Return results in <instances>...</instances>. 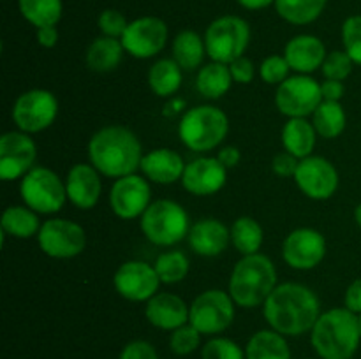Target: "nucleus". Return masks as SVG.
<instances>
[{
  "label": "nucleus",
  "mask_w": 361,
  "mask_h": 359,
  "mask_svg": "<svg viewBox=\"0 0 361 359\" xmlns=\"http://www.w3.org/2000/svg\"><path fill=\"white\" fill-rule=\"evenodd\" d=\"M321 102V83L307 74L289 76L275 92V106L288 118H309Z\"/></svg>",
  "instance_id": "9b49d317"
},
{
  "label": "nucleus",
  "mask_w": 361,
  "mask_h": 359,
  "mask_svg": "<svg viewBox=\"0 0 361 359\" xmlns=\"http://www.w3.org/2000/svg\"><path fill=\"white\" fill-rule=\"evenodd\" d=\"M2 232L18 239L34 238L41 231V220L39 213L28 208L27 204H16L9 206L2 215Z\"/></svg>",
  "instance_id": "cd10ccee"
},
{
  "label": "nucleus",
  "mask_w": 361,
  "mask_h": 359,
  "mask_svg": "<svg viewBox=\"0 0 361 359\" xmlns=\"http://www.w3.org/2000/svg\"><path fill=\"white\" fill-rule=\"evenodd\" d=\"M59 116V101L53 92L32 88L18 95L13 106V122L18 130L37 134L49 129Z\"/></svg>",
  "instance_id": "9d476101"
},
{
  "label": "nucleus",
  "mask_w": 361,
  "mask_h": 359,
  "mask_svg": "<svg viewBox=\"0 0 361 359\" xmlns=\"http://www.w3.org/2000/svg\"><path fill=\"white\" fill-rule=\"evenodd\" d=\"M37 160V144L30 134L9 130L0 137V178L4 182L21 180Z\"/></svg>",
  "instance_id": "2eb2a0df"
},
{
  "label": "nucleus",
  "mask_w": 361,
  "mask_h": 359,
  "mask_svg": "<svg viewBox=\"0 0 361 359\" xmlns=\"http://www.w3.org/2000/svg\"><path fill=\"white\" fill-rule=\"evenodd\" d=\"M321 94H323V101L341 102L342 97H344V94H345L344 81L326 80L324 83H321Z\"/></svg>",
  "instance_id": "de8ad7c7"
},
{
  "label": "nucleus",
  "mask_w": 361,
  "mask_h": 359,
  "mask_svg": "<svg viewBox=\"0 0 361 359\" xmlns=\"http://www.w3.org/2000/svg\"><path fill=\"white\" fill-rule=\"evenodd\" d=\"M185 165L178 151L171 148H155L143 155L140 169L148 182L157 185H171L182 180Z\"/></svg>",
  "instance_id": "b1692460"
},
{
  "label": "nucleus",
  "mask_w": 361,
  "mask_h": 359,
  "mask_svg": "<svg viewBox=\"0 0 361 359\" xmlns=\"http://www.w3.org/2000/svg\"><path fill=\"white\" fill-rule=\"evenodd\" d=\"M182 67L173 58H161L148 70V87L157 97H171L182 87Z\"/></svg>",
  "instance_id": "7c9ffc66"
},
{
  "label": "nucleus",
  "mask_w": 361,
  "mask_h": 359,
  "mask_svg": "<svg viewBox=\"0 0 361 359\" xmlns=\"http://www.w3.org/2000/svg\"><path fill=\"white\" fill-rule=\"evenodd\" d=\"M171 51L173 60L182 67V70H196L207 55L204 37L194 30L178 32L173 39Z\"/></svg>",
  "instance_id": "c85d7f7f"
},
{
  "label": "nucleus",
  "mask_w": 361,
  "mask_h": 359,
  "mask_svg": "<svg viewBox=\"0 0 361 359\" xmlns=\"http://www.w3.org/2000/svg\"><path fill=\"white\" fill-rule=\"evenodd\" d=\"M328 51L324 42L317 35L300 34L288 41L284 48V56L288 60L291 70L298 74H310L323 67Z\"/></svg>",
  "instance_id": "5701e85b"
},
{
  "label": "nucleus",
  "mask_w": 361,
  "mask_h": 359,
  "mask_svg": "<svg viewBox=\"0 0 361 359\" xmlns=\"http://www.w3.org/2000/svg\"><path fill=\"white\" fill-rule=\"evenodd\" d=\"M180 182L183 189L192 196H214L228 182V169L217 157H197L185 165Z\"/></svg>",
  "instance_id": "6ab92c4d"
},
{
  "label": "nucleus",
  "mask_w": 361,
  "mask_h": 359,
  "mask_svg": "<svg viewBox=\"0 0 361 359\" xmlns=\"http://www.w3.org/2000/svg\"><path fill=\"white\" fill-rule=\"evenodd\" d=\"M310 344L319 359H353L361 344L360 317L345 306L326 310L310 331Z\"/></svg>",
  "instance_id": "7ed1b4c3"
},
{
  "label": "nucleus",
  "mask_w": 361,
  "mask_h": 359,
  "mask_svg": "<svg viewBox=\"0 0 361 359\" xmlns=\"http://www.w3.org/2000/svg\"><path fill=\"white\" fill-rule=\"evenodd\" d=\"M190 250L201 257H217L231 243V231L219 218H201L190 225L187 236Z\"/></svg>",
  "instance_id": "4be33fe9"
},
{
  "label": "nucleus",
  "mask_w": 361,
  "mask_h": 359,
  "mask_svg": "<svg viewBox=\"0 0 361 359\" xmlns=\"http://www.w3.org/2000/svg\"><path fill=\"white\" fill-rule=\"evenodd\" d=\"M344 306L356 315H361V278H356L349 284L344 294Z\"/></svg>",
  "instance_id": "49530a36"
},
{
  "label": "nucleus",
  "mask_w": 361,
  "mask_h": 359,
  "mask_svg": "<svg viewBox=\"0 0 361 359\" xmlns=\"http://www.w3.org/2000/svg\"><path fill=\"white\" fill-rule=\"evenodd\" d=\"M154 267L162 284L173 285L185 280L187 275H189L190 264L183 252H180V250H168V252H162L155 259Z\"/></svg>",
  "instance_id": "c9c22d12"
},
{
  "label": "nucleus",
  "mask_w": 361,
  "mask_h": 359,
  "mask_svg": "<svg viewBox=\"0 0 361 359\" xmlns=\"http://www.w3.org/2000/svg\"><path fill=\"white\" fill-rule=\"evenodd\" d=\"M20 196L23 204L39 215L59 213L67 199L66 180L60 178L53 169L35 165L20 182Z\"/></svg>",
  "instance_id": "6e6552de"
},
{
  "label": "nucleus",
  "mask_w": 361,
  "mask_h": 359,
  "mask_svg": "<svg viewBox=\"0 0 361 359\" xmlns=\"http://www.w3.org/2000/svg\"><path fill=\"white\" fill-rule=\"evenodd\" d=\"M35 238L42 253L51 259H73L87 246L85 229L69 218L56 217L42 222L41 231Z\"/></svg>",
  "instance_id": "f8f14e48"
},
{
  "label": "nucleus",
  "mask_w": 361,
  "mask_h": 359,
  "mask_svg": "<svg viewBox=\"0 0 361 359\" xmlns=\"http://www.w3.org/2000/svg\"><path fill=\"white\" fill-rule=\"evenodd\" d=\"M229 231H231V245L242 256L257 253L263 246L264 231L256 218L238 217L233 222Z\"/></svg>",
  "instance_id": "2f4dec72"
},
{
  "label": "nucleus",
  "mask_w": 361,
  "mask_h": 359,
  "mask_svg": "<svg viewBox=\"0 0 361 359\" xmlns=\"http://www.w3.org/2000/svg\"><path fill=\"white\" fill-rule=\"evenodd\" d=\"M233 83L235 81H233L228 63L210 62L197 70L196 90L204 99H210V101L221 99L222 95L228 94Z\"/></svg>",
  "instance_id": "c756f323"
},
{
  "label": "nucleus",
  "mask_w": 361,
  "mask_h": 359,
  "mask_svg": "<svg viewBox=\"0 0 361 359\" xmlns=\"http://www.w3.org/2000/svg\"><path fill=\"white\" fill-rule=\"evenodd\" d=\"M101 176L92 164H74L66 176L67 199L80 210H92L101 199Z\"/></svg>",
  "instance_id": "aec40b11"
},
{
  "label": "nucleus",
  "mask_w": 361,
  "mask_h": 359,
  "mask_svg": "<svg viewBox=\"0 0 361 359\" xmlns=\"http://www.w3.org/2000/svg\"><path fill=\"white\" fill-rule=\"evenodd\" d=\"M342 44L355 65H361V14H353L342 23Z\"/></svg>",
  "instance_id": "58836bf2"
},
{
  "label": "nucleus",
  "mask_w": 361,
  "mask_h": 359,
  "mask_svg": "<svg viewBox=\"0 0 361 359\" xmlns=\"http://www.w3.org/2000/svg\"><path fill=\"white\" fill-rule=\"evenodd\" d=\"M300 158L291 155L289 151H281L271 160V171L281 178H295V172L298 169Z\"/></svg>",
  "instance_id": "a18cd8bd"
},
{
  "label": "nucleus",
  "mask_w": 361,
  "mask_h": 359,
  "mask_svg": "<svg viewBox=\"0 0 361 359\" xmlns=\"http://www.w3.org/2000/svg\"><path fill=\"white\" fill-rule=\"evenodd\" d=\"M328 0H275L279 16L291 25H310L324 13Z\"/></svg>",
  "instance_id": "72a5a7b5"
},
{
  "label": "nucleus",
  "mask_w": 361,
  "mask_h": 359,
  "mask_svg": "<svg viewBox=\"0 0 361 359\" xmlns=\"http://www.w3.org/2000/svg\"><path fill=\"white\" fill-rule=\"evenodd\" d=\"M312 125L316 129L317 136L324 137V139L338 137L345 130V125H348L344 106L341 102L323 101L314 111Z\"/></svg>",
  "instance_id": "473e14b6"
},
{
  "label": "nucleus",
  "mask_w": 361,
  "mask_h": 359,
  "mask_svg": "<svg viewBox=\"0 0 361 359\" xmlns=\"http://www.w3.org/2000/svg\"><path fill=\"white\" fill-rule=\"evenodd\" d=\"M140 225L148 241L157 246H171L189 236L190 218L176 201L157 199L147 208Z\"/></svg>",
  "instance_id": "423d86ee"
},
{
  "label": "nucleus",
  "mask_w": 361,
  "mask_h": 359,
  "mask_svg": "<svg viewBox=\"0 0 361 359\" xmlns=\"http://www.w3.org/2000/svg\"><path fill=\"white\" fill-rule=\"evenodd\" d=\"M243 9H249V11H261V9H267V7L274 6L275 0H236Z\"/></svg>",
  "instance_id": "3c124183"
},
{
  "label": "nucleus",
  "mask_w": 361,
  "mask_h": 359,
  "mask_svg": "<svg viewBox=\"0 0 361 359\" xmlns=\"http://www.w3.org/2000/svg\"><path fill=\"white\" fill-rule=\"evenodd\" d=\"M143 148L136 134L123 125H106L88 141L90 164L106 178L118 180L141 168Z\"/></svg>",
  "instance_id": "f03ea898"
},
{
  "label": "nucleus",
  "mask_w": 361,
  "mask_h": 359,
  "mask_svg": "<svg viewBox=\"0 0 361 359\" xmlns=\"http://www.w3.org/2000/svg\"><path fill=\"white\" fill-rule=\"evenodd\" d=\"M295 183L309 199L326 201L338 190L341 176L328 158L310 155L300 160L295 172Z\"/></svg>",
  "instance_id": "dca6fc26"
},
{
  "label": "nucleus",
  "mask_w": 361,
  "mask_h": 359,
  "mask_svg": "<svg viewBox=\"0 0 361 359\" xmlns=\"http://www.w3.org/2000/svg\"><path fill=\"white\" fill-rule=\"evenodd\" d=\"M360 317V331H361V315H358Z\"/></svg>",
  "instance_id": "864d4df0"
},
{
  "label": "nucleus",
  "mask_w": 361,
  "mask_h": 359,
  "mask_svg": "<svg viewBox=\"0 0 361 359\" xmlns=\"http://www.w3.org/2000/svg\"><path fill=\"white\" fill-rule=\"evenodd\" d=\"M189 308L180 296L171 292H157L145 306V317L154 327L162 331H175L189 324Z\"/></svg>",
  "instance_id": "412c9836"
},
{
  "label": "nucleus",
  "mask_w": 361,
  "mask_h": 359,
  "mask_svg": "<svg viewBox=\"0 0 361 359\" xmlns=\"http://www.w3.org/2000/svg\"><path fill=\"white\" fill-rule=\"evenodd\" d=\"M229 70H231V76L235 83L240 84H249L250 81L256 76V65L250 58H247L245 55L240 56V58L233 60L229 63Z\"/></svg>",
  "instance_id": "c03bdc74"
},
{
  "label": "nucleus",
  "mask_w": 361,
  "mask_h": 359,
  "mask_svg": "<svg viewBox=\"0 0 361 359\" xmlns=\"http://www.w3.org/2000/svg\"><path fill=\"white\" fill-rule=\"evenodd\" d=\"M302 359H310V358H302Z\"/></svg>",
  "instance_id": "5fc2aeb1"
},
{
  "label": "nucleus",
  "mask_w": 361,
  "mask_h": 359,
  "mask_svg": "<svg viewBox=\"0 0 361 359\" xmlns=\"http://www.w3.org/2000/svg\"><path fill=\"white\" fill-rule=\"evenodd\" d=\"M207 55L212 62L231 63L245 55L250 44V25L243 18L226 14L208 25L204 32Z\"/></svg>",
  "instance_id": "0eeeda50"
},
{
  "label": "nucleus",
  "mask_w": 361,
  "mask_h": 359,
  "mask_svg": "<svg viewBox=\"0 0 361 359\" xmlns=\"http://www.w3.org/2000/svg\"><path fill=\"white\" fill-rule=\"evenodd\" d=\"M35 37H37L39 46L42 48H55L56 42H59V30H56V25L55 27H42V28H35Z\"/></svg>",
  "instance_id": "09e8293b"
},
{
  "label": "nucleus",
  "mask_w": 361,
  "mask_h": 359,
  "mask_svg": "<svg viewBox=\"0 0 361 359\" xmlns=\"http://www.w3.org/2000/svg\"><path fill=\"white\" fill-rule=\"evenodd\" d=\"M21 16L35 28L55 27L62 20V0H18Z\"/></svg>",
  "instance_id": "f704fd0d"
},
{
  "label": "nucleus",
  "mask_w": 361,
  "mask_h": 359,
  "mask_svg": "<svg viewBox=\"0 0 361 359\" xmlns=\"http://www.w3.org/2000/svg\"><path fill=\"white\" fill-rule=\"evenodd\" d=\"M150 204L152 189L145 176L134 172L113 182L109 190V208L118 218L122 220L141 218Z\"/></svg>",
  "instance_id": "4468645a"
},
{
  "label": "nucleus",
  "mask_w": 361,
  "mask_h": 359,
  "mask_svg": "<svg viewBox=\"0 0 361 359\" xmlns=\"http://www.w3.org/2000/svg\"><path fill=\"white\" fill-rule=\"evenodd\" d=\"M123 53L126 49H123L120 39L101 35L90 42L87 53H85V62H87L88 69L94 73H111L120 65Z\"/></svg>",
  "instance_id": "a878e982"
},
{
  "label": "nucleus",
  "mask_w": 361,
  "mask_h": 359,
  "mask_svg": "<svg viewBox=\"0 0 361 359\" xmlns=\"http://www.w3.org/2000/svg\"><path fill=\"white\" fill-rule=\"evenodd\" d=\"M326 257V239L317 229L298 227L286 236L282 259L296 271H309L319 266Z\"/></svg>",
  "instance_id": "f3484780"
},
{
  "label": "nucleus",
  "mask_w": 361,
  "mask_h": 359,
  "mask_svg": "<svg viewBox=\"0 0 361 359\" xmlns=\"http://www.w3.org/2000/svg\"><path fill=\"white\" fill-rule=\"evenodd\" d=\"M127 25H129V21L118 9H104L97 16V27L106 37L122 39Z\"/></svg>",
  "instance_id": "79ce46f5"
},
{
  "label": "nucleus",
  "mask_w": 361,
  "mask_h": 359,
  "mask_svg": "<svg viewBox=\"0 0 361 359\" xmlns=\"http://www.w3.org/2000/svg\"><path fill=\"white\" fill-rule=\"evenodd\" d=\"M118 359H159V354L150 341L133 340L122 348Z\"/></svg>",
  "instance_id": "37998d69"
},
{
  "label": "nucleus",
  "mask_w": 361,
  "mask_h": 359,
  "mask_svg": "<svg viewBox=\"0 0 361 359\" xmlns=\"http://www.w3.org/2000/svg\"><path fill=\"white\" fill-rule=\"evenodd\" d=\"M169 30L164 20L157 16H141L129 21L122 35V44L127 55L137 60L154 58L168 44Z\"/></svg>",
  "instance_id": "ddd939ff"
},
{
  "label": "nucleus",
  "mask_w": 361,
  "mask_h": 359,
  "mask_svg": "<svg viewBox=\"0 0 361 359\" xmlns=\"http://www.w3.org/2000/svg\"><path fill=\"white\" fill-rule=\"evenodd\" d=\"M201 336L203 334L192 326V324H185V326L178 327V329L171 331L169 336V348L175 355H190L196 352L201 345Z\"/></svg>",
  "instance_id": "4c0bfd02"
},
{
  "label": "nucleus",
  "mask_w": 361,
  "mask_h": 359,
  "mask_svg": "<svg viewBox=\"0 0 361 359\" xmlns=\"http://www.w3.org/2000/svg\"><path fill=\"white\" fill-rule=\"evenodd\" d=\"M161 284L162 282L154 264H148L145 260H127L120 264L118 270L113 275V285L116 292L123 299L133 303H147L157 294Z\"/></svg>",
  "instance_id": "a211bd4d"
},
{
  "label": "nucleus",
  "mask_w": 361,
  "mask_h": 359,
  "mask_svg": "<svg viewBox=\"0 0 361 359\" xmlns=\"http://www.w3.org/2000/svg\"><path fill=\"white\" fill-rule=\"evenodd\" d=\"M289 67L288 60L284 55H270L261 62L259 65V77L267 84H281L289 77Z\"/></svg>",
  "instance_id": "a19ab883"
},
{
  "label": "nucleus",
  "mask_w": 361,
  "mask_h": 359,
  "mask_svg": "<svg viewBox=\"0 0 361 359\" xmlns=\"http://www.w3.org/2000/svg\"><path fill=\"white\" fill-rule=\"evenodd\" d=\"M201 359H245V348L226 336H212L201 348Z\"/></svg>",
  "instance_id": "e433bc0d"
},
{
  "label": "nucleus",
  "mask_w": 361,
  "mask_h": 359,
  "mask_svg": "<svg viewBox=\"0 0 361 359\" xmlns=\"http://www.w3.org/2000/svg\"><path fill=\"white\" fill-rule=\"evenodd\" d=\"M236 303L222 289H208L194 298L189 308V324L201 334L215 336L228 329L235 320Z\"/></svg>",
  "instance_id": "1a4fd4ad"
},
{
  "label": "nucleus",
  "mask_w": 361,
  "mask_h": 359,
  "mask_svg": "<svg viewBox=\"0 0 361 359\" xmlns=\"http://www.w3.org/2000/svg\"><path fill=\"white\" fill-rule=\"evenodd\" d=\"M277 270L270 257L257 252L242 256L229 277L228 292L240 308L263 306L268 296L277 287Z\"/></svg>",
  "instance_id": "20e7f679"
},
{
  "label": "nucleus",
  "mask_w": 361,
  "mask_h": 359,
  "mask_svg": "<svg viewBox=\"0 0 361 359\" xmlns=\"http://www.w3.org/2000/svg\"><path fill=\"white\" fill-rule=\"evenodd\" d=\"M282 146L296 158H307L316 148L317 132L307 118H288L282 127Z\"/></svg>",
  "instance_id": "393cba45"
},
{
  "label": "nucleus",
  "mask_w": 361,
  "mask_h": 359,
  "mask_svg": "<svg viewBox=\"0 0 361 359\" xmlns=\"http://www.w3.org/2000/svg\"><path fill=\"white\" fill-rule=\"evenodd\" d=\"M353 67L355 62L351 60V56L345 51H331L328 53L326 58H324L323 67H321V73L326 80H335V81H345L353 73Z\"/></svg>",
  "instance_id": "ea45409f"
},
{
  "label": "nucleus",
  "mask_w": 361,
  "mask_h": 359,
  "mask_svg": "<svg viewBox=\"0 0 361 359\" xmlns=\"http://www.w3.org/2000/svg\"><path fill=\"white\" fill-rule=\"evenodd\" d=\"M321 313V301L316 292L296 282L279 284L263 305V317L268 326L284 336L310 333Z\"/></svg>",
  "instance_id": "f257e3e1"
},
{
  "label": "nucleus",
  "mask_w": 361,
  "mask_h": 359,
  "mask_svg": "<svg viewBox=\"0 0 361 359\" xmlns=\"http://www.w3.org/2000/svg\"><path fill=\"white\" fill-rule=\"evenodd\" d=\"M245 359H291V348L284 334L261 329L249 338L245 345Z\"/></svg>",
  "instance_id": "bb28decb"
},
{
  "label": "nucleus",
  "mask_w": 361,
  "mask_h": 359,
  "mask_svg": "<svg viewBox=\"0 0 361 359\" xmlns=\"http://www.w3.org/2000/svg\"><path fill=\"white\" fill-rule=\"evenodd\" d=\"M229 132V118L212 104L194 106L183 113L178 123V137L190 151L204 153L221 146Z\"/></svg>",
  "instance_id": "39448f33"
},
{
  "label": "nucleus",
  "mask_w": 361,
  "mask_h": 359,
  "mask_svg": "<svg viewBox=\"0 0 361 359\" xmlns=\"http://www.w3.org/2000/svg\"><path fill=\"white\" fill-rule=\"evenodd\" d=\"M355 220L356 224H358V227L361 229V203L355 208Z\"/></svg>",
  "instance_id": "603ef678"
},
{
  "label": "nucleus",
  "mask_w": 361,
  "mask_h": 359,
  "mask_svg": "<svg viewBox=\"0 0 361 359\" xmlns=\"http://www.w3.org/2000/svg\"><path fill=\"white\" fill-rule=\"evenodd\" d=\"M217 158L221 160V164L224 165L226 169H231V168H235L236 164H238L240 158H242V153H240V150L236 146L226 144V146H222L221 150H219Z\"/></svg>",
  "instance_id": "8fccbe9b"
}]
</instances>
